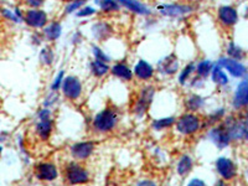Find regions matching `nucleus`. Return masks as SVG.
Returning <instances> with one entry per match:
<instances>
[{
	"instance_id": "obj_4",
	"label": "nucleus",
	"mask_w": 248,
	"mask_h": 186,
	"mask_svg": "<svg viewBox=\"0 0 248 186\" xmlns=\"http://www.w3.org/2000/svg\"><path fill=\"white\" fill-rule=\"evenodd\" d=\"M155 93H156V88L153 85H145L140 88L138 97L133 106V113L138 118H143L147 114L148 109L153 103Z\"/></svg>"
},
{
	"instance_id": "obj_7",
	"label": "nucleus",
	"mask_w": 248,
	"mask_h": 186,
	"mask_svg": "<svg viewBox=\"0 0 248 186\" xmlns=\"http://www.w3.org/2000/svg\"><path fill=\"white\" fill-rule=\"evenodd\" d=\"M217 65H220L223 70L233 78L242 79L248 75V67L241 61H236L227 56H222L217 60Z\"/></svg>"
},
{
	"instance_id": "obj_25",
	"label": "nucleus",
	"mask_w": 248,
	"mask_h": 186,
	"mask_svg": "<svg viewBox=\"0 0 248 186\" xmlns=\"http://www.w3.org/2000/svg\"><path fill=\"white\" fill-rule=\"evenodd\" d=\"M211 79L215 85L218 86V87H226L230 83L229 74L220 65H217V63H215L214 68H212Z\"/></svg>"
},
{
	"instance_id": "obj_31",
	"label": "nucleus",
	"mask_w": 248,
	"mask_h": 186,
	"mask_svg": "<svg viewBox=\"0 0 248 186\" xmlns=\"http://www.w3.org/2000/svg\"><path fill=\"white\" fill-rule=\"evenodd\" d=\"M96 5L98 6L99 10L106 14H110V13H117L122 9V5L119 1H114V0H103V1H96Z\"/></svg>"
},
{
	"instance_id": "obj_6",
	"label": "nucleus",
	"mask_w": 248,
	"mask_h": 186,
	"mask_svg": "<svg viewBox=\"0 0 248 186\" xmlns=\"http://www.w3.org/2000/svg\"><path fill=\"white\" fill-rule=\"evenodd\" d=\"M215 169H216V172L218 174L220 179L225 181L233 180L238 174L236 163L229 156H218L215 161Z\"/></svg>"
},
{
	"instance_id": "obj_44",
	"label": "nucleus",
	"mask_w": 248,
	"mask_h": 186,
	"mask_svg": "<svg viewBox=\"0 0 248 186\" xmlns=\"http://www.w3.org/2000/svg\"><path fill=\"white\" fill-rule=\"evenodd\" d=\"M215 186H230V185H229V181H225V180H222V179H218V180L216 181V184H215Z\"/></svg>"
},
{
	"instance_id": "obj_34",
	"label": "nucleus",
	"mask_w": 248,
	"mask_h": 186,
	"mask_svg": "<svg viewBox=\"0 0 248 186\" xmlns=\"http://www.w3.org/2000/svg\"><path fill=\"white\" fill-rule=\"evenodd\" d=\"M86 5L85 1H81V0H77V1H68L65 6V14H72L75 13L76 14L79 9L83 8Z\"/></svg>"
},
{
	"instance_id": "obj_33",
	"label": "nucleus",
	"mask_w": 248,
	"mask_h": 186,
	"mask_svg": "<svg viewBox=\"0 0 248 186\" xmlns=\"http://www.w3.org/2000/svg\"><path fill=\"white\" fill-rule=\"evenodd\" d=\"M91 51H92V55L94 57V60L97 61H102V62H106V63H109L110 61V56L109 55L106 54V51L98 45H92L91 47Z\"/></svg>"
},
{
	"instance_id": "obj_39",
	"label": "nucleus",
	"mask_w": 248,
	"mask_h": 186,
	"mask_svg": "<svg viewBox=\"0 0 248 186\" xmlns=\"http://www.w3.org/2000/svg\"><path fill=\"white\" fill-rule=\"evenodd\" d=\"M52 118V113L48 108H41L37 113V121H44V119H51Z\"/></svg>"
},
{
	"instance_id": "obj_9",
	"label": "nucleus",
	"mask_w": 248,
	"mask_h": 186,
	"mask_svg": "<svg viewBox=\"0 0 248 186\" xmlns=\"http://www.w3.org/2000/svg\"><path fill=\"white\" fill-rule=\"evenodd\" d=\"M62 94L67 98L68 101H77L82 96L83 92V85H82L81 79L77 76H66L62 83Z\"/></svg>"
},
{
	"instance_id": "obj_23",
	"label": "nucleus",
	"mask_w": 248,
	"mask_h": 186,
	"mask_svg": "<svg viewBox=\"0 0 248 186\" xmlns=\"http://www.w3.org/2000/svg\"><path fill=\"white\" fill-rule=\"evenodd\" d=\"M226 118V108L220 107L209 113L205 118L202 119V128H211L222 123L223 119Z\"/></svg>"
},
{
	"instance_id": "obj_32",
	"label": "nucleus",
	"mask_w": 248,
	"mask_h": 186,
	"mask_svg": "<svg viewBox=\"0 0 248 186\" xmlns=\"http://www.w3.org/2000/svg\"><path fill=\"white\" fill-rule=\"evenodd\" d=\"M39 59H40V62H41L44 66H51L55 61L54 50H52L51 47H48V46H46V47H44L43 50L40 51Z\"/></svg>"
},
{
	"instance_id": "obj_8",
	"label": "nucleus",
	"mask_w": 248,
	"mask_h": 186,
	"mask_svg": "<svg viewBox=\"0 0 248 186\" xmlns=\"http://www.w3.org/2000/svg\"><path fill=\"white\" fill-rule=\"evenodd\" d=\"M207 139L214 144L217 149H225V148L230 147V144L232 143L231 138H230L229 133L226 130V128L223 127V124L220 123L211 127L207 129V134H206Z\"/></svg>"
},
{
	"instance_id": "obj_41",
	"label": "nucleus",
	"mask_w": 248,
	"mask_h": 186,
	"mask_svg": "<svg viewBox=\"0 0 248 186\" xmlns=\"http://www.w3.org/2000/svg\"><path fill=\"white\" fill-rule=\"evenodd\" d=\"M186 186H206V183L202 179L194 178L191 180H189V183L186 184Z\"/></svg>"
},
{
	"instance_id": "obj_46",
	"label": "nucleus",
	"mask_w": 248,
	"mask_h": 186,
	"mask_svg": "<svg viewBox=\"0 0 248 186\" xmlns=\"http://www.w3.org/2000/svg\"><path fill=\"white\" fill-rule=\"evenodd\" d=\"M245 141H247V143H248V130H247V133H246V137H245Z\"/></svg>"
},
{
	"instance_id": "obj_2",
	"label": "nucleus",
	"mask_w": 248,
	"mask_h": 186,
	"mask_svg": "<svg viewBox=\"0 0 248 186\" xmlns=\"http://www.w3.org/2000/svg\"><path fill=\"white\" fill-rule=\"evenodd\" d=\"M63 176H65L66 183L71 186L85 185L91 180V174L87 168L83 167L81 163L76 160L66 164L65 169H63Z\"/></svg>"
},
{
	"instance_id": "obj_3",
	"label": "nucleus",
	"mask_w": 248,
	"mask_h": 186,
	"mask_svg": "<svg viewBox=\"0 0 248 186\" xmlns=\"http://www.w3.org/2000/svg\"><path fill=\"white\" fill-rule=\"evenodd\" d=\"M202 128V118L195 113H184L176 118L175 129L184 137L194 136Z\"/></svg>"
},
{
	"instance_id": "obj_10",
	"label": "nucleus",
	"mask_w": 248,
	"mask_h": 186,
	"mask_svg": "<svg viewBox=\"0 0 248 186\" xmlns=\"http://www.w3.org/2000/svg\"><path fill=\"white\" fill-rule=\"evenodd\" d=\"M232 107L236 110L248 108V75L237 83L231 99Z\"/></svg>"
},
{
	"instance_id": "obj_1",
	"label": "nucleus",
	"mask_w": 248,
	"mask_h": 186,
	"mask_svg": "<svg viewBox=\"0 0 248 186\" xmlns=\"http://www.w3.org/2000/svg\"><path fill=\"white\" fill-rule=\"evenodd\" d=\"M118 122V110L113 107H107L99 110L96 116L93 117L92 129L98 134H106L116 129Z\"/></svg>"
},
{
	"instance_id": "obj_5",
	"label": "nucleus",
	"mask_w": 248,
	"mask_h": 186,
	"mask_svg": "<svg viewBox=\"0 0 248 186\" xmlns=\"http://www.w3.org/2000/svg\"><path fill=\"white\" fill-rule=\"evenodd\" d=\"M159 14L168 17H184L186 15L192 14L195 5L185 3H163L156 5Z\"/></svg>"
},
{
	"instance_id": "obj_19",
	"label": "nucleus",
	"mask_w": 248,
	"mask_h": 186,
	"mask_svg": "<svg viewBox=\"0 0 248 186\" xmlns=\"http://www.w3.org/2000/svg\"><path fill=\"white\" fill-rule=\"evenodd\" d=\"M119 3H121L122 8H125L130 13H133V14L140 15V16H149L152 14V9L145 3H141V1H136V0H121Z\"/></svg>"
},
{
	"instance_id": "obj_16",
	"label": "nucleus",
	"mask_w": 248,
	"mask_h": 186,
	"mask_svg": "<svg viewBox=\"0 0 248 186\" xmlns=\"http://www.w3.org/2000/svg\"><path fill=\"white\" fill-rule=\"evenodd\" d=\"M155 72H156V70L154 68V66L148 61H145V60H139L134 65V67H133L134 77L141 82L150 81L154 77Z\"/></svg>"
},
{
	"instance_id": "obj_36",
	"label": "nucleus",
	"mask_w": 248,
	"mask_h": 186,
	"mask_svg": "<svg viewBox=\"0 0 248 186\" xmlns=\"http://www.w3.org/2000/svg\"><path fill=\"white\" fill-rule=\"evenodd\" d=\"M97 13V9L92 5H85L83 8H81L78 12L76 13L77 17H88L92 16Z\"/></svg>"
},
{
	"instance_id": "obj_40",
	"label": "nucleus",
	"mask_w": 248,
	"mask_h": 186,
	"mask_svg": "<svg viewBox=\"0 0 248 186\" xmlns=\"http://www.w3.org/2000/svg\"><path fill=\"white\" fill-rule=\"evenodd\" d=\"M134 186H158V184L152 179H141V180L137 181Z\"/></svg>"
},
{
	"instance_id": "obj_20",
	"label": "nucleus",
	"mask_w": 248,
	"mask_h": 186,
	"mask_svg": "<svg viewBox=\"0 0 248 186\" xmlns=\"http://www.w3.org/2000/svg\"><path fill=\"white\" fill-rule=\"evenodd\" d=\"M110 72H112L113 76L117 77V78L121 79V81L123 82L132 81L133 77H134L133 70L124 61L116 62V63L110 67Z\"/></svg>"
},
{
	"instance_id": "obj_15",
	"label": "nucleus",
	"mask_w": 248,
	"mask_h": 186,
	"mask_svg": "<svg viewBox=\"0 0 248 186\" xmlns=\"http://www.w3.org/2000/svg\"><path fill=\"white\" fill-rule=\"evenodd\" d=\"M156 72H159L163 76H172L180 72V62L175 54H170L168 56L163 57L158 62L156 66Z\"/></svg>"
},
{
	"instance_id": "obj_14",
	"label": "nucleus",
	"mask_w": 248,
	"mask_h": 186,
	"mask_svg": "<svg viewBox=\"0 0 248 186\" xmlns=\"http://www.w3.org/2000/svg\"><path fill=\"white\" fill-rule=\"evenodd\" d=\"M24 21L34 29H45L50 23L47 13L43 9H28L24 14Z\"/></svg>"
},
{
	"instance_id": "obj_24",
	"label": "nucleus",
	"mask_w": 248,
	"mask_h": 186,
	"mask_svg": "<svg viewBox=\"0 0 248 186\" xmlns=\"http://www.w3.org/2000/svg\"><path fill=\"white\" fill-rule=\"evenodd\" d=\"M43 34L47 41H56L57 39H60L62 34V24L60 23L59 20H52L44 29Z\"/></svg>"
},
{
	"instance_id": "obj_17",
	"label": "nucleus",
	"mask_w": 248,
	"mask_h": 186,
	"mask_svg": "<svg viewBox=\"0 0 248 186\" xmlns=\"http://www.w3.org/2000/svg\"><path fill=\"white\" fill-rule=\"evenodd\" d=\"M91 34L97 41H106L113 34V28L106 20H98L91 26Z\"/></svg>"
},
{
	"instance_id": "obj_30",
	"label": "nucleus",
	"mask_w": 248,
	"mask_h": 186,
	"mask_svg": "<svg viewBox=\"0 0 248 186\" xmlns=\"http://www.w3.org/2000/svg\"><path fill=\"white\" fill-rule=\"evenodd\" d=\"M176 123V118L175 117H163V118L154 119L152 122V128L155 132H161V130L169 129L172 125Z\"/></svg>"
},
{
	"instance_id": "obj_26",
	"label": "nucleus",
	"mask_w": 248,
	"mask_h": 186,
	"mask_svg": "<svg viewBox=\"0 0 248 186\" xmlns=\"http://www.w3.org/2000/svg\"><path fill=\"white\" fill-rule=\"evenodd\" d=\"M90 71L91 75H93L96 78H103V77L107 76L110 72V66L109 63L97 61V60L93 59L90 62Z\"/></svg>"
},
{
	"instance_id": "obj_45",
	"label": "nucleus",
	"mask_w": 248,
	"mask_h": 186,
	"mask_svg": "<svg viewBox=\"0 0 248 186\" xmlns=\"http://www.w3.org/2000/svg\"><path fill=\"white\" fill-rule=\"evenodd\" d=\"M245 17L246 19H248V5L246 6V9H245Z\"/></svg>"
},
{
	"instance_id": "obj_43",
	"label": "nucleus",
	"mask_w": 248,
	"mask_h": 186,
	"mask_svg": "<svg viewBox=\"0 0 248 186\" xmlns=\"http://www.w3.org/2000/svg\"><path fill=\"white\" fill-rule=\"evenodd\" d=\"M79 41H82V36L79 32H75L74 36H72V44H78Z\"/></svg>"
},
{
	"instance_id": "obj_13",
	"label": "nucleus",
	"mask_w": 248,
	"mask_h": 186,
	"mask_svg": "<svg viewBox=\"0 0 248 186\" xmlns=\"http://www.w3.org/2000/svg\"><path fill=\"white\" fill-rule=\"evenodd\" d=\"M240 20V14L236 6L233 5H221L217 9V21L223 26V28H233L237 25Z\"/></svg>"
},
{
	"instance_id": "obj_11",
	"label": "nucleus",
	"mask_w": 248,
	"mask_h": 186,
	"mask_svg": "<svg viewBox=\"0 0 248 186\" xmlns=\"http://www.w3.org/2000/svg\"><path fill=\"white\" fill-rule=\"evenodd\" d=\"M35 178L44 183H52L59 179V168L52 161H41L35 167Z\"/></svg>"
},
{
	"instance_id": "obj_28",
	"label": "nucleus",
	"mask_w": 248,
	"mask_h": 186,
	"mask_svg": "<svg viewBox=\"0 0 248 186\" xmlns=\"http://www.w3.org/2000/svg\"><path fill=\"white\" fill-rule=\"evenodd\" d=\"M215 66V62L211 61V60H200V61L196 63V72L195 75L201 78H207L209 76H211V72H212V68Z\"/></svg>"
},
{
	"instance_id": "obj_12",
	"label": "nucleus",
	"mask_w": 248,
	"mask_h": 186,
	"mask_svg": "<svg viewBox=\"0 0 248 186\" xmlns=\"http://www.w3.org/2000/svg\"><path fill=\"white\" fill-rule=\"evenodd\" d=\"M94 150H96V143L93 140L77 141L70 147V154L75 160L79 163L90 159Z\"/></svg>"
},
{
	"instance_id": "obj_35",
	"label": "nucleus",
	"mask_w": 248,
	"mask_h": 186,
	"mask_svg": "<svg viewBox=\"0 0 248 186\" xmlns=\"http://www.w3.org/2000/svg\"><path fill=\"white\" fill-rule=\"evenodd\" d=\"M65 70H61L59 74L56 75V77L54 78L52 83H51V91L54 92H59L62 87V83H63V79H65Z\"/></svg>"
},
{
	"instance_id": "obj_22",
	"label": "nucleus",
	"mask_w": 248,
	"mask_h": 186,
	"mask_svg": "<svg viewBox=\"0 0 248 186\" xmlns=\"http://www.w3.org/2000/svg\"><path fill=\"white\" fill-rule=\"evenodd\" d=\"M195 165V160L191 155L189 154H183L179 158L178 163H176V172H178L179 176L181 178H185L190 172L192 171Z\"/></svg>"
},
{
	"instance_id": "obj_29",
	"label": "nucleus",
	"mask_w": 248,
	"mask_h": 186,
	"mask_svg": "<svg viewBox=\"0 0 248 186\" xmlns=\"http://www.w3.org/2000/svg\"><path fill=\"white\" fill-rule=\"evenodd\" d=\"M196 72V63L195 62H189L187 65L179 72L178 76V83L180 86H185L186 83H189L190 79L194 77V74Z\"/></svg>"
},
{
	"instance_id": "obj_38",
	"label": "nucleus",
	"mask_w": 248,
	"mask_h": 186,
	"mask_svg": "<svg viewBox=\"0 0 248 186\" xmlns=\"http://www.w3.org/2000/svg\"><path fill=\"white\" fill-rule=\"evenodd\" d=\"M189 86L192 90H201V88H203V86H205V79L195 75V76L189 81Z\"/></svg>"
},
{
	"instance_id": "obj_21",
	"label": "nucleus",
	"mask_w": 248,
	"mask_h": 186,
	"mask_svg": "<svg viewBox=\"0 0 248 186\" xmlns=\"http://www.w3.org/2000/svg\"><path fill=\"white\" fill-rule=\"evenodd\" d=\"M52 132H54V121H52V118L37 121L36 125H35V133H36V136L39 137L40 140H48Z\"/></svg>"
},
{
	"instance_id": "obj_37",
	"label": "nucleus",
	"mask_w": 248,
	"mask_h": 186,
	"mask_svg": "<svg viewBox=\"0 0 248 186\" xmlns=\"http://www.w3.org/2000/svg\"><path fill=\"white\" fill-rule=\"evenodd\" d=\"M57 101H59V94H57V92L51 91L48 93V96L45 98V101H44V108H48L50 109Z\"/></svg>"
},
{
	"instance_id": "obj_42",
	"label": "nucleus",
	"mask_w": 248,
	"mask_h": 186,
	"mask_svg": "<svg viewBox=\"0 0 248 186\" xmlns=\"http://www.w3.org/2000/svg\"><path fill=\"white\" fill-rule=\"evenodd\" d=\"M29 6L30 9H41V6L44 5V1H40V0H32V1H28Z\"/></svg>"
},
{
	"instance_id": "obj_27",
	"label": "nucleus",
	"mask_w": 248,
	"mask_h": 186,
	"mask_svg": "<svg viewBox=\"0 0 248 186\" xmlns=\"http://www.w3.org/2000/svg\"><path fill=\"white\" fill-rule=\"evenodd\" d=\"M226 55H227V57H230V59L241 62L246 59V51L243 50L238 44L232 41V40L229 41V44L226 46Z\"/></svg>"
},
{
	"instance_id": "obj_18",
	"label": "nucleus",
	"mask_w": 248,
	"mask_h": 186,
	"mask_svg": "<svg viewBox=\"0 0 248 186\" xmlns=\"http://www.w3.org/2000/svg\"><path fill=\"white\" fill-rule=\"evenodd\" d=\"M206 106L205 97L200 96L198 93H190L184 99V107H185L187 113H195L198 114V112L202 110Z\"/></svg>"
},
{
	"instance_id": "obj_47",
	"label": "nucleus",
	"mask_w": 248,
	"mask_h": 186,
	"mask_svg": "<svg viewBox=\"0 0 248 186\" xmlns=\"http://www.w3.org/2000/svg\"><path fill=\"white\" fill-rule=\"evenodd\" d=\"M1 154H3V147L0 145V156H1Z\"/></svg>"
}]
</instances>
